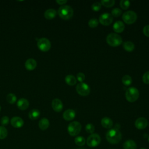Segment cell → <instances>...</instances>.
Segmentation results:
<instances>
[{
    "instance_id": "cell-1",
    "label": "cell",
    "mask_w": 149,
    "mask_h": 149,
    "mask_svg": "<svg viewBox=\"0 0 149 149\" xmlns=\"http://www.w3.org/2000/svg\"><path fill=\"white\" fill-rule=\"evenodd\" d=\"M106 139L111 144H118L122 139V133L118 129H111L106 133Z\"/></svg>"
},
{
    "instance_id": "cell-2",
    "label": "cell",
    "mask_w": 149,
    "mask_h": 149,
    "mask_svg": "<svg viewBox=\"0 0 149 149\" xmlns=\"http://www.w3.org/2000/svg\"><path fill=\"white\" fill-rule=\"evenodd\" d=\"M58 13L62 19L69 20L73 16V10L70 6L62 5L58 9Z\"/></svg>"
},
{
    "instance_id": "cell-3",
    "label": "cell",
    "mask_w": 149,
    "mask_h": 149,
    "mask_svg": "<svg viewBox=\"0 0 149 149\" xmlns=\"http://www.w3.org/2000/svg\"><path fill=\"white\" fill-rule=\"evenodd\" d=\"M106 41L110 46L115 47L119 46L122 44V38L119 34L112 33L107 36L106 38Z\"/></svg>"
},
{
    "instance_id": "cell-4",
    "label": "cell",
    "mask_w": 149,
    "mask_h": 149,
    "mask_svg": "<svg viewBox=\"0 0 149 149\" xmlns=\"http://www.w3.org/2000/svg\"><path fill=\"white\" fill-rule=\"evenodd\" d=\"M125 97L126 100L130 102H135L139 97V91L134 87H131L128 88L125 93Z\"/></svg>"
},
{
    "instance_id": "cell-5",
    "label": "cell",
    "mask_w": 149,
    "mask_h": 149,
    "mask_svg": "<svg viewBox=\"0 0 149 149\" xmlns=\"http://www.w3.org/2000/svg\"><path fill=\"white\" fill-rule=\"evenodd\" d=\"M81 129V124L77 121H73L70 123L68 126V132L72 136H77Z\"/></svg>"
},
{
    "instance_id": "cell-6",
    "label": "cell",
    "mask_w": 149,
    "mask_h": 149,
    "mask_svg": "<svg viewBox=\"0 0 149 149\" xmlns=\"http://www.w3.org/2000/svg\"><path fill=\"white\" fill-rule=\"evenodd\" d=\"M137 18V14L132 10L125 12L122 15V19L123 22L127 24H132L134 23L136 21Z\"/></svg>"
},
{
    "instance_id": "cell-7",
    "label": "cell",
    "mask_w": 149,
    "mask_h": 149,
    "mask_svg": "<svg viewBox=\"0 0 149 149\" xmlns=\"http://www.w3.org/2000/svg\"><path fill=\"white\" fill-rule=\"evenodd\" d=\"M101 137L97 133H93L87 139L86 143L88 146L90 147H95L101 143Z\"/></svg>"
},
{
    "instance_id": "cell-8",
    "label": "cell",
    "mask_w": 149,
    "mask_h": 149,
    "mask_svg": "<svg viewBox=\"0 0 149 149\" xmlns=\"http://www.w3.org/2000/svg\"><path fill=\"white\" fill-rule=\"evenodd\" d=\"M37 44L39 49L43 52L48 51L51 47L49 40L46 38H41L38 39Z\"/></svg>"
},
{
    "instance_id": "cell-9",
    "label": "cell",
    "mask_w": 149,
    "mask_h": 149,
    "mask_svg": "<svg viewBox=\"0 0 149 149\" xmlns=\"http://www.w3.org/2000/svg\"><path fill=\"white\" fill-rule=\"evenodd\" d=\"M76 90L77 93L81 96L88 95L90 92L89 86L85 83H80L77 84Z\"/></svg>"
},
{
    "instance_id": "cell-10",
    "label": "cell",
    "mask_w": 149,
    "mask_h": 149,
    "mask_svg": "<svg viewBox=\"0 0 149 149\" xmlns=\"http://www.w3.org/2000/svg\"><path fill=\"white\" fill-rule=\"evenodd\" d=\"M113 21V16L109 13H104L99 17V22L104 26H108L112 23Z\"/></svg>"
},
{
    "instance_id": "cell-11",
    "label": "cell",
    "mask_w": 149,
    "mask_h": 149,
    "mask_svg": "<svg viewBox=\"0 0 149 149\" xmlns=\"http://www.w3.org/2000/svg\"><path fill=\"white\" fill-rule=\"evenodd\" d=\"M134 124L137 129L139 130H142L147 127L148 125V121L145 118L140 117L136 120Z\"/></svg>"
},
{
    "instance_id": "cell-12",
    "label": "cell",
    "mask_w": 149,
    "mask_h": 149,
    "mask_svg": "<svg viewBox=\"0 0 149 149\" xmlns=\"http://www.w3.org/2000/svg\"><path fill=\"white\" fill-rule=\"evenodd\" d=\"M52 108L56 112H61L63 109V104L58 98H55L52 101Z\"/></svg>"
},
{
    "instance_id": "cell-13",
    "label": "cell",
    "mask_w": 149,
    "mask_h": 149,
    "mask_svg": "<svg viewBox=\"0 0 149 149\" xmlns=\"http://www.w3.org/2000/svg\"><path fill=\"white\" fill-rule=\"evenodd\" d=\"M10 123L12 126L15 128H20L23 126L24 121L21 118L15 116L11 119Z\"/></svg>"
},
{
    "instance_id": "cell-14",
    "label": "cell",
    "mask_w": 149,
    "mask_h": 149,
    "mask_svg": "<svg viewBox=\"0 0 149 149\" xmlns=\"http://www.w3.org/2000/svg\"><path fill=\"white\" fill-rule=\"evenodd\" d=\"M76 116V112L73 109H69L66 110L63 113V118L65 120L70 121L73 120Z\"/></svg>"
},
{
    "instance_id": "cell-15",
    "label": "cell",
    "mask_w": 149,
    "mask_h": 149,
    "mask_svg": "<svg viewBox=\"0 0 149 149\" xmlns=\"http://www.w3.org/2000/svg\"><path fill=\"white\" fill-rule=\"evenodd\" d=\"M37 66V62L33 58L28 59L25 62V68L27 70H33Z\"/></svg>"
},
{
    "instance_id": "cell-16",
    "label": "cell",
    "mask_w": 149,
    "mask_h": 149,
    "mask_svg": "<svg viewBox=\"0 0 149 149\" xmlns=\"http://www.w3.org/2000/svg\"><path fill=\"white\" fill-rule=\"evenodd\" d=\"M17 106L20 110H25L29 107V102L27 100L24 98H22L17 101Z\"/></svg>"
},
{
    "instance_id": "cell-17",
    "label": "cell",
    "mask_w": 149,
    "mask_h": 149,
    "mask_svg": "<svg viewBox=\"0 0 149 149\" xmlns=\"http://www.w3.org/2000/svg\"><path fill=\"white\" fill-rule=\"evenodd\" d=\"M113 29L116 33H122L125 29V24L122 21H116L113 25Z\"/></svg>"
},
{
    "instance_id": "cell-18",
    "label": "cell",
    "mask_w": 149,
    "mask_h": 149,
    "mask_svg": "<svg viewBox=\"0 0 149 149\" xmlns=\"http://www.w3.org/2000/svg\"><path fill=\"white\" fill-rule=\"evenodd\" d=\"M101 124L103 127L106 129H110L113 126V122L109 118L104 117L101 119Z\"/></svg>"
},
{
    "instance_id": "cell-19",
    "label": "cell",
    "mask_w": 149,
    "mask_h": 149,
    "mask_svg": "<svg viewBox=\"0 0 149 149\" xmlns=\"http://www.w3.org/2000/svg\"><path fill=\"white\" fill-rule=\"evenodd\" d=\"M123 149H136L137 145L134 141L132 140H126L123 144Z\"/></svg>"
},
{
    "instance_id": "cell-20",
    "label": "cell",
    "mask_w": 149,
    "mask_h": 149,
    "mask_svg": "<svg viewBox=\"0 0 149 149\" xmlns=\"http://www.w3.org/2000/svg\"><path fill=\"white\" fill-rule=\"evenodd\" d=\"M56 15V11L54 9H48L44 13V17L48 20L53 19Z\"/></svg>"
},
{
    "instance_id": "cell-21",
    "label": "cell",
    "mask_w": 149,
    "mask_h": 149,
    "mask_svg": "<svg viewBox=\"0 0 149 149\" xmlns=\"http://www.w3.org/2000/svg\"><path fill=\"white\" fill-rule=\"evenodd\" d=\"M39 127L42 130H45L48 129L49 126V120L47 118H42L41 119L38 123Z\"/></svg>"
},
{
    "instance_id": "cell-22",
    "label": "cell",
    "mask_w": 149,
    "mask_h": 149,
    "mask_svg": "<svg viewBox=\"0 0 149 149\" xmlns=\"http://www.w3.org/2000/svg\"><path fill=\"white\" fill-rule=\"evenodd\" d=\"M40 115V112L38 109H31L29 113V117L31 120H36L39 118Z\"/></svg>"
},
{
    "instance_id": "cell-23",
    "label": "cell",
    "mask_w": 149,
    "mask_h": 149,
    "mask_svg": "<svg viewBox=\"0 0 149 149\" xmlns=\"http://www.w3.org/2000/svg\"><path fill=\"white\" fill-rule=\"evenodd\" d=\"M123 48L127 52H132L134 49V44L130 41H127L124 42L123 44Z\"/></svg>"
},
{
    "instance_id": "cell-24",
    "label": "cell",
    "mask_w": 149,
    "mask_h": 149,
    "mask_svg": "<svg viewBox=\"0 0 149 149\" xmlns=\"http://www.w3.org/2000/svg\"><path fill=\"white\" fill-rule=\"evenodd\" d=\"M65 82L66 84H68L69 86H74L76 83V77L72 75V74H68L65 77Z\"/></svg>"
},
{
    "instance_id": "cell-25",
    "label": "cell",
    "mask_w": 149,
    "mask_h": 149,
    "mask_svg": "<svg viewBox=\"0 0 149 149\" xmlns=\"http://www.w3.org/2000/svg\"><path fill=\"white\" fill-rule=\"evenodd\" d=\"M122 83L126 86H130L132 83V79L131 76H130L128 74H126L123 76V77L122 79Z\"/></svg>"
},
{
    "instance_id": "cell-26",
    "label": "cell",
    "mask_w": 149,
    "mask_h": 149,
    "mask_svg": "<svg viewBox=\"0 0 149 149\" xmlns=\"http://www.w3.org/2000/svg\"><path fill=\"white\" fill-rule=\"evenodd\" d=\"M74 143L78 146H83L86 143V139L83 136H77L74 139Z\"/></svg>"
},
{
    "instance_id": "cell-27",
    "label": "cell",
    "mask_w": 149,
    "mask_h": 149,
    "mask_svg": "<svg viewBox=\"0 0 149 149\" xmlns=\"http://www.w3.org/2000/svg\"><path fill=\"white\" fill-rule=\"evenodd\" d=\"M115 1L114 0H102L101 1V5L107 8L113 6L115 5Z\"/></svg>"
},
{
    "instance_id": "cell-28",
    "label": "cell",
    "mask_w": 149,
    "mask_h": 149,
    "mask_svg": "<svg viewBox=\"0 0 149 149\" xmlns=\"http://www.w3.org/2000/svg\"><path fill=\"white\" fill-rule=\"evenodd\" d=\"M8 136L7 129L2 126H0V139L2 140L5 139Z\"/></svg>"
},
{
    "instance_id": "cell-29",
    "label": "cell",
    "mask_w": 149,
    "mask_h": 149,
    "mask_svg": "<svg viewBox=\"0 0 149 149\" xmlns=\"http://www.w3.org/2000/svg\"><path fill=\"white\" fill-rule=\"evenodd\" d=\"M6 100L9 104H14L16 101V97L14 94L9 93L6 96Z\"/></svg>"
},
{
    "instance_id": "cell-30",
    "label": "cell",
    "mask_w": 149,
    "mask_h": 149,
    "mask_svg": "<svg viewBox=\"0 0 149 149\" xmlns=\"http://www.w3.org/2000/svg\"><path fill=\"white\" fill-rule=\"evenodd\" d=\"M130 5V2L128 0H122L120 2V6L122 9L126 10L129 8Z\"/></svg>"
},
{
    "instance_id": "cell-31",
    "label": "cell",
    "mask_w": 149,
    "mask_h": 149,
    "mask_svg": "<svg viewBox=\"0 0 149 149\" xmlns=\"http://www.w3.org/2000/svg\"><path fill=\"white\" fill-rule=\"evenodd\" d=\"M88 24L90 27L95 28L98 25V21L95 18H92L88 21Z\"/></svg>"
},
{
    "instance_id": "cell-32",
    "label": "cell",
    "mask_w": 149,
    "mask_h": 149,
    "mask_svg": "<svg viewBox=\"0 0 149 149\" xmlns=\"http://www.w3.org/2000/svg\"><path fill=\"white\" fill-rule=\"evenodd\" d=\"M85 129L88 133L93 134L95 130V127L92 123H88L86 125L85 127Z\"/></svg>"
},
{
    "instance_id": "cell-33",
    "label": "cell",
    "mask_w": 149,
    "mask_h": 149,
    "mask_svg": "<svg viewBox=\"0 0 149 149\" xmlns=\"http://www.w3.org/2000/svg\"><path fill=\"white\" fill-rule=\"evenodd\" d=\"M122 11L121 9H120L119 8H116L112 10L111 15L114 17H118L122 14Z\"/></svg>"
},
{
    "instance_id": "cell-34",
    "label": "cell",
    "mask_w": 149,
    "mask_h": 149,
    "mask_svg": "<svg viewBox=\"0 0 149 149\" xmlns=\"http://www.w3.org/2000/svg\"><path fill=\"white\" fill-rule=\"evenodd\" d=\"M91 8L93 9V10L97 12L98 10H100V9L101 8V3L100 2H94L92 6H91Z\"/></svg>"
},
{
    "instance_id": "cell-35",
    "label": "cell",
    "mask_w": 149,
    "mask_h": 149,
    "mask_svg": "<svg viewBox=\"0 0 149 149\" xmlns=\"http://www.w3.org/2000/svg\"><path fill=\"white\" fill-rule=\"evenodd\" d=\"M9 119L7 116H3L1 119V123L2 126H4V127L9 123Z\"/></svg>"
},
{
    "instance_id": "cell-36",
    "label": "cell",
    "mask_w": 149,
    "mask_h": 149,
    "mask_svg": "<svg viewBox=\"0 0 149 149\" xmlns=\"http://www.w3.org/2000/svg\"><path fill=\"white\" fill-rule=\"evenodd\" d=\"M143 81L145 84H149V71H147L143 76Z\"/></svg>"
},
{
    "instance_id": "cell-37",
    "label": "cell",
    "mask_w": 149,
    "mask_h": 149,
    "mask_svg": "<svg viewBox=\"0 0 149 149\" xmlns=\"http://www.w3.org/2000/svg\"><path fill=\"white\" fill-rule=\"evenodd\" d=\"M85 75L82 72H79L77 74V79L80 83H82L85 80Z\"/></svg>"
},
{
    "instance_id": "cell-38",
    "label": "cell",
    "mask_w": 149,
    "mask_h": 149,
    "mask_svg": "<svg viewBox=\"0 0 149 149\" xmlns=\"http://www.w3.org/2000/svg\"><path fill=\"white\" fill-rule=\"evenodd\" d=\"M143 33L144 34L149 37V25H146L143 28Z\"/></svg>"
},
{
    "instance_id": "cell-39",
    "label": "cell",
    "mask_w": 149,
    "mask_h": 149,
    "mask_svg": "<svg viewBox=\"0 0 149 149\" xmlns=\"http://www.w3.org/2000/svg\"><path fill=\"white\" fill-rule=\"evenodd\" d=\"M56 2L57 3H58L59 5H64L67 2L66 0H57L56 1Z\"/></svg>"
},
{
    "instance_id": "cell-40",
    "label": "cell",
    "mask_w": 149,
    "mask_h": 149,
    "mask_svg": "<svg viewBox=\"0 0 149 149\" xmlns=\"http://www.w3.org/2000/svg\"><path fill=\"white\" fill-rule=\"evenodd\" d=\"M140 149H146V148H140Z\"/></svg>"
},
{
    "instance_id": "cell-41",
    "label": "cell",
    "mask_w": 149,
    "mask_h": 149,
    "mask_svg": "<svg viewBox=\"0 0 149 149\" xmlns=\"http://www.w3.org/2000/svg\"><path fill=\"white\" fill-rule=\"evenodd\" d=\"M1 106H0V111H1Z\"/></svg>"
},
{
    "instance_id": "cell-42",
    "label": "cell",
    "mask_w": 149,
    "mask_h": 149,
    "mask_svg": "<svg viewBox=\"0 0 149 149\" xmlns=\"http://www.w3.org/2000/svg\"><path fill=\"white\" fill-rule=\"evenodd\" d=\"M78 149H84V148H78Z\"/></svg>"
},
{
    "instance_id": "cell-43",
    "label": "cell",
    "mask_w": 149,
    "mask_h": 149,
    "mask_svg": "<svg viewBox=\"0 0 149 149\" xmlns=\"http://www.w3.org/2000/svg\"><path fill=\"white\" fill-rule=\"evenodd\" d=\"M148 141H149V136H148Z\"/></svg>"
}]
</instances>
